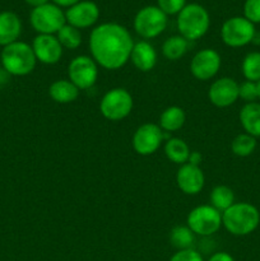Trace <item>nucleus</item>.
<instances>
[{
    "instance_id": "f257e3e1",
    "label": "nucleus",
    "mask_w": 260,
    "mask_h": 261,
    "mask_svg": "<svg viewBox=\"0 0 260 261\" xmlns=\"http://www.w3.org/2000/svg\"><path fill=\"white\" fill-rule=\"evenodd\" d=\"M134 41L124 25L107 22L96 25L89 36L91 58L107 70H117L130 60Z\"/></svg>"
},
{
    "instance_id": "f03ea898",
    "label": "nucleus",
    "mask_w": 260,
    "mask_h": 261,
    "mask_svg": "<svg viewBox=\"0 0 260 261\" xmlns=\"http://www.w3.org/2000/svg\"><path fill=\"white\" fill-rule=\"evenodd\" d=\"M260 213L250 203H235L222 213V226L233 236H247L257 228Z\"/></svg>"
},
{
    "instance_id": "7ed1b4c3",
    "label": "nucleus",
    "mask_w": 260,
    "mask_h": 261,
    "mask_svg": "<svg viewBox=\"0 0 260 261\" xmlns=\"http://www.w3.org/2000/svg\"><path fill=\"white\" fill-rule=\"evenodd\" d=\"M3 69L9 75L24 76L32 73L37 64L32 46L23 41H15L5 46L2 51Z\"/></svg>"
},
{
    "instance_id": "20e7f679",
    "label": "nucleus",
    "mask_w": 260,
    "mask_h": 261,
    "mask_svg": "<svg viewBox=\"0 0 260 261\" xmlns=\"http://www.w3.org/2000/svg\"><path fill=\"white\" fill-rule=\"evenodd\" d=\"M176 24L180 36L188 41H196L208 32L211 17L203 5L191 3L186 4L185 8L178 13Z\"/></svg>"
},
{
    "instance_id": "39448f33",
    "label": "nucleus",
    "mask_w": 260,
    "mask_h": 261,
    "mask_svg": "<svg viewBox=\"0 0 260 261\" xmlns=\"http://www.w3.org/2000/svg\"><path fill=\"white\" fill-rule=\"evenodd\" d=\"M30 22L38 35H56L66 24L65 12L54 3L33 8Z\"/></svg>"
},
{
    "instance_id": "423d86ee",
    "label": "nucleus",
    "mask_w": 260,
    "mask_h": 261,
    "mask_svg": "<svg viewBox=\"0 0 260 261\" xmlns=\"http://www.w3.org/2000/svg\"><path fill=\"white\" fill-rule=\"evenodd\" d=\"M167 17L157 5L142 8L134 17L135 32L145 41L158 37L167 27Z\"/></svg>"
},
{
    "instance_id": "0eeeda50",
    "label": "nucleus",
    "mask_w": 260,
    "mask_h": 261,
    "mask_svg": "<svg viewBox=\"0 0 260 261\" xmlns=\"http://www.w3.org/2000/svg\"><path fill=\"white\" fill-rule=\"evenodd\" d=\"M134 101L125 88H112L103 94L99 102V111L110 121H121L132 112Z\"/></svg>"
},
{
    "instance_id": "6e6552de",
    "label": "nucleus",
    "mask_w": 260,
    "mask_h": 261,
    "mask_svg": "<svg viewBox=\"0 0 260 261\" xmlns=\"http://www.w3.org/2000/svg\"><path fill=\"white\" fill-rule=\"evenodd\" d=\"M186 226L195 236L209 237L217 233L222 227V213L209 205H199L194 208L186 218Z\"/></svg>"
},
{
    "instance_id": "1a4fd4ad",
    "label": "nucleus",
    "mask_w": 260,
    "mask_h": 261,
    "mask_svg": "<svg viewBox=\"0 0 260 261\" xmlns=\"http://www.w3.org/2000/svg\"><path fill=\"white\" fill-rule=\"evenodd\" d=\"M256 36L255 24L245 17H232L224 20L221 28V38L229 47H242L252 42Z\"/></svg>"
},
{
    "instance_id": "9d476101",
    "label": "nucleus",
    "mask_w": 260,
    "mask_h": 261,
    "mask_svg": "<svg viewBox=\"0 0 260 261\" xmlns=\"http://www.w3.org/2000/svg\"><path fill=\"white\" fill-rule=\"evenodd\" d=\"M69 81L78 87L79 91L89 89L98 79V65L87 55L75 56L68 65Z\"/></svg>"
},
{
    "instance_id": "9b49d317",
    "label": "nucleus",
    "mask_w": 260,
    "mask_h": 261,
    "mask_svg": "<svg viewBox=\"0 0 260 261\" xmlns=\"http://www.w3.org/2000/svg\"><path fill=\"white\" fill-rule=\"evenodd\" d=\"M165 140V132L160 125L147 122L135 130L133 135V148L140 155H150L157 152Z\"/></svg>"
},
{
    "instance_id": "f8f14e48",
    "label": "nucleus",
    "mask_w": 260,
    "mask_h": 261,
    "mask_svg": "<svg viewBox=\"0 0 260 261\" xmlns=\"http://www.w3.org/2000/svg\"><path fill=\"white\" fill-rule=\"evenodd\" d=\"M221 65V55L214 48H203L191 59L190 71L194 78L206 82L218 74Z\"/></svg>"
},
{
    "instance_id": "ddd939ff",
    "label": "nucleus",
    "mask_w": 260,
    "mask_h": 261,
    "mask_svg": "<svg viewBox=\"0 0 260 261\" xmlns=\"http://www.w3.org/2000/svg\"><path fill=\"white\" fill-rule=\"evenodd\" d=\"M99 18L98 5L91 0H82L65 12L66 23L81 30L92 27Z\"/></svg>"
},
{
    "instance_id": "4468645a",
    "label": "nucleus",
    "mask_w": 260,
    "mask_h": 261,
    "mask_svg": "<svg viewBox=\"0 0 260 261\" xmlns=\"http://www.w3.org/2000/svg\"><path fill=\"white\" fill-rule=\"evenodd\" d=\"M31 46L38 63L45 65H55L63 58L64 48L55 35H37Z\"/></svg>"
},
{
    "instance_id": "2eb2a0df",
    "label": "nucleus",
    "mask_w": 260,
    "mask_h": 261,
    "mask_svg": "<svg viewBox=\"0 0 260 261\" xmlns=\"http://www.w3.org/2000/svg\"><path fill=\"white\" fill-rule=\"evenodd\" d=\"M208 98L212 105L219 109L232 106L239 99V83L228 76L217 79L209 87Z\"/></svg>"
},
{
    "instance_id": "dca6fc26",
    "label": "nucleus",
    "mask_w": 260,
    "mask_h": 261,
    "mask_svg": "<svg viewBox=\"0 0 260 261\" xmlns=\"http://www.w3.org/2000/svg\"><path fill=\"white\" fill-rule=\"evenodd\" d=\"M176 184H177V188L186 195H196L203 190L205 185V177L198 165L188 162L180 166L177 170Z\"/></svg>"
},
{
    "instance_id": "f3484780",
    "label": "nucleus",
    "mask_w": 260,
    "mask_h": 261,
    "mask_svg": "<svg viewBox=\"0 0 260 261\" xmlns=\"http://www.w3.org/2000/svg\"><path fill=\"white\" fill-rule=\"evenodd\" d=\"M130 61L139 71L148 73L153 70L157 64V51L148 41H138V42H134V46H133Z\"/></svg>"
},
{
    "instance_id": "a211bd4d",
    "label": "nucleus",
    "mask_w": 260,
    "mask_h": 261,
    "mask_svg": "<svg viewBox=\"0 0 260 261\" xmlns=\"http://www.w3.org/2000/svg\"><path fill=\"white\" fill-rule=\"evenodd\" d=\"M22 33V22L15 13H0V46H8L15 42Z\"/></svg>"
},
{
    "instance_id": "6ab92c4d",
    "label": "nucleus",
    "mask_w": 260,
    "mask_h": 261,
    "mask_svg": "<svg viewBox=\"0 0 260 261\" xmlns=\"http://www.w3.org/2000/svg\"><path fill=\"white\" fill-rule=\"evenodd\" d=\"M239 119L245 133L254 138L260 137V103L257 102L245 103L244 107L240 110Z\"/></svg>"
},
{
    "instance_id": "aec40b11",
    "label": "nucleus",
    "mask_w": 260,
    "mask_h": 261,
    "mask_svg": "<svg viewBox=\"0 0 260 261\" xmlns=\"http://www.w3.org/2000/svg\"><path fill=\"white\" fill-rule=\"evenodd\" d=\"M78 87L74 86L69 79H59L51 83L50 88H48V94H50L51 99L55 101L56 103L66 105L71 103L75 101L79 96Z\"/></svg>"
},
{
    "instance_id": "412c9836",
    "label": "nucleus",
    "mask_w": 260,
    "mask_h": 261,
    "mask_svg": "<svg viewBox=\"0 0 260 261\" xmlns=\"http://www.w3.org/2000/svg\"><path fill=\"white\" fill-rule=\"evenodd\" d=\"M185 111L178 106H170L161 114L158 125L165 133H173L180 130L185 125Z\"/></svg>"
},
{
    "instance_id": "4be33fe9",
    "label": "nucleus",
    "mask_w": 260,
    "mask_h": 261,
    "mask_svg": "<svg viewBox=\"0 0 260 261\" xmlns=\"http://www.w3.org/2000/svg\"><path fill=\"white\" fill-rule=\"evenodd\" d=\"M165 154L168 161L176 165H185L190 160V148L181 138H170L165 144Z\"/></svg>"
},
{
    "instance_id": "5701e85b",
    "label": "nucleus",
    "mask_w": 260,
    "mask_h": 261,
    "mask_svg": "<svg viewBox=\"0 0 260 261\" xmlns=\"http://www.w3.org/2000/svg\"><path fill=\"white\" fill-rule=\"evenodd\" d=\"M189 48V41L185 40L183 36L176 35L171 36L163 42L162 45V54L167 60L176 61L185 56Z\"/></svg>"
},
{
    "instance_id": "b1692460",
    "label": "nucleus",
    "mask_w": 260,
    "mask_h": 261,
    "mask_svg": "<svg viewBox=\"0 0 260 261\" xmlns=\"http://www.w3.org/2000/svg\"><path fill=\"white\" fill-rule=\"evenodd\" d=\"M209 200H211V205L213 208L223 213L229 206L235 204V194L228 186L218 185L212 190L211 195H209Z\"/></svg>"
},
{
    "instance_id": "393cba45",
    "label": "nucleus",
    "mask_w": 260,
    "mask_h": 261,
    "mask_svg": "<svg viewBox=\"0 0 260 261\" xmlns=\"http://www.w3.org/2000/svg\"><path fill=\"white\" fill-rule=\"evenodd\" d=\"M170 242L178 250L193 249L195 234L188 226H176L170 232Z\"/></svg>"
},
{
    "instance_id": "a878e982",
    "label": "nucleus",
    "mask_w": 260,
    "mask_h": 261,
    "mask_svg": "<svg viewBox=\"0 0 260 261\" xmlns=\"http://www.w3.org/2000/svg\"><path fill=\"white\" fill-rule=\"evenodd\" d=\"M241 71L245 79L249 82L260 81V53L259 51H252L249 53L244 58L241 64Z\"/></svg>"
},
{
    "instance_id": "bb28decb",
    "label": "nucleus",
    "mask_w": 260,
    "mask_h": 261,
    "mask_svg": "<svg viewBox=\"0 0 260 261\" xmlns=\"http://www.w3.org/2000/svg\"><path fill=\"white\" fill-rule=\"evenodd\" d=\"M59 42L66 50H75L82 43V33L78 28L66 23L58 33H56Z\"/></svg>"
},
{
    "instance_id": "cd10ccee",
    "label": "nucleus",
    "mask_w": 260,
    "mask_h": 261,
    "mask_svg": "<svg viewBox=\"0 0 260 261\" xmlns=\"http://www.w3.org/2000/svg\"><path fill=\"white\" fill-rule=\"evenodd\" d=\"M256 148V138L251 137L247 133H242L235 137V139L231 143L232 153L239 157H247L252 154Z\"/></svg>"
},
{
    "instance_id": "c85d7f7f",
    "label": "nucleus",
    "mask_w": 260,
    "mask_h": 261,
    "mask_svg": "<svg viewBox=\"0 0 260 261\" xmlns=\"http://www.w3.org/2000/svg\"><path fill=\"white\" fill-rule=\"evenodd\" d=\"M239 98L245 101L246 103L255 102L257 99V84L255 82L245 81L244 83L239 84Z\"/></svg>"
},
{
    "instance_id": "c756f323",
    "label": "nucleus",
    "mask_w": 260,
    "mask_h": 261,
    "mask_svg": "<svg viewBox=\"0 0 260 261\" xmlns=\"http://www.w3.org/2000/svg\"><path fill=\"white\" fill-rule=\"evenodd\" d=\"M185 5L186 0H157V7L166 15H177Z\"/></svg>"
},
{
    "instance_id": "7c9ffc66",
    "label": "nucleus",
    "mask_w": 260,
    "mask_h": 261,
    "mask_svg": "<svg viewBox=\"0 0 260 261\" xmlns=\"http://www.w3.org/2000/svg\"><path fill=\"white\" fill-rule=\"evenodd\" d=\"M244 17L252 24L260 23V0H245Z\"/></svg>"
},
{
    "instance_id": "2f4dec72",
    "label": "nucleus",
    "mask_w": 260,
    "mask_h": 261,
    "mask_svg": "<svg viewBox=\"0 0 260 261\" xmlns=\"http://www.w3.org/2000/svg\"><path fill=\"white\" fill-rule=\"evenodd\" d=\"M170 261H204V259L199 251L194 249H188L176 251L171 256Z\"/></svg>"
},
{
    "instance_id": "473e14b6",
    "label": "nucleus",
    "mask_w": 260,
    "mask_h": 261,
    "mask_svg": "<svg viewBox=\"0 0 260 261\" xmlns=\"http://www.w3.org/2000/svg\"><path fill=\"white\" fill-rule=\"evenodd\" d=\"M208 261H235V259L228 254V252L221 251L212 255V256L208 259Z\"/></svg>"
},
{
    "instance_id": "72a5a7b5",
    "label": "nucleus",
    "mask_w": 260,
    "mask_h": 261,
    "mask_svg": "<svg viewBox=\"0 0 260 261\" xmlns=\"http://www.w3.org/2000/svg\"><path fill=\"white\" fill-rule=\"evenodd\" d=\"M51 2L60 8H70L75 5L76 3L82 2V0H51Z\"/></svg>"
},
{
    "instance_id": "f704fd0d",
    "label": "nucleus",
    "mask_w": 260,
    "mask_h": 261,
    "mask_svg": "<svg viewBox=\"0 0 260 261\" xmlns=\"http://www.w3.org/2000/svg\"><path fill=\"white\" fill-rule=\"evenodd\" d=\"M28 5H31L32 8H38L41 5H45L47 3H50V0H24Z\"/></svg>"
},
{
    "instance_id": "c9c22d12",
    "label": "nucleus",
    "mask_w": 260,
    "mask_h": 261,
    "mask_svg": "<svg viewBox=\"0 0 260 261\" xmlns=\"http://www.w3.org/2000/svg\"><path fill=\"white\" fill-rule=\"evenodd\" d=\"M257 99H260V81L257 82Z\"/></svg>"
}]
</instances>
